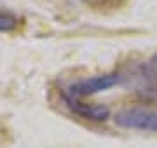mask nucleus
I'll return each instance as SVG.
<instances>
[{"label": "nucleus", "mask_w": 157, "mask_h": 148, "mask_svg": "<svg viewBox=\"0 0 157 148\" xmlns=\"http://www.w3.org/2000/svg\"><path fill=\"white\" fill-rule=\"evenodd\" d=\"M119 82V73H105V75H96L91 79H82L73 82L72 86L68 87L67 96L70 98H86V96H93L96 92L107 91L110 87H113Z\"/></svg>", "instance_id": "obj_2"}, {"label": "nucleus", "mask_w": 157, "mask_h": 148, "mask_svg": "<svg viewBox=\"0 0 157 148\" xmlns=\"http://www.w3.org/2000/svg\"><path fill=\"white\" fill-rule=\"evenodd\" d=\"M17 26V19L9 12H0V31H12Z\"/></svg>", "instance_id": "obj_4"}, {"label": "nucleus", "mask_w": 157, "mask_h": 148, "mask_svg": "<svg viewBox=\"0 0 157 148\" xmlns=\"http://www.w3.org/2000/svg\"><path fill=\"white\" fill-rule=\"evenodd\" d=\"M65 101L68 103V106L73 113H77L78 117H82L91 122H105L110 119V108L107 105L101 103H84L77 99V98H70L65 94Z\"/></svg>", "instance_id": "obj_3"}, {"label": "nucleus", "mask_w": 157, "mask_h": 148, "mask_svg": "<svg viewBox=\"0 0 157 148\" xmlns=\"http://www.w3.org/2000/svg\"><path fill=\"white\" fill-rule=\"evenodd\" d=\"M113 122L124 129H138V131L157 132V112L141 106L124 108L115 113Z\"/></svg>", "instance_id": "obj_1"}, {"label": "nucleus", "mask_w": 157, "mask_h": 148, "mask_svg": "<svg viewBox=\"0 0 157 148\" xmlns=\"http://www.w3.org/2000/svg\"><path fill=\"white\" fill-rule=\"evenodd\" d=\"M147 72H148V75L154 80H157V54H154L148 59V63H147Z\"/></svg>", "instance_id": "obj_5"}]
</instances>
